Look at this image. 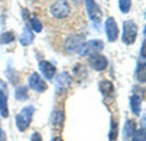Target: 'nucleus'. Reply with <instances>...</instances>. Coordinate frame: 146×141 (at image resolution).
I'll return each mask as SVG.
<instances>
[{"label":"nucleus","mask_w":146,"mask_h":141,"mask_svg":"<svg viewBox=\"0 0 146 141\" xmlns=\"http://www.w3.org/2000/svg\"><path fill=\"white\" fill-rule=\"evenodd\" d=\"M146 57H145V40L143 41L141 49H140V54L138 61V66L136 68V78L137 80L144 83L146 80Z\"/></svg>","instance_id":"0eeeda50"},{"label":"nucleus","mask_w":146,"mask_h":141,"mask_svg":"<svg viewBox=\"0 0 146 141\" xmlns=\"http://www.w3.org/2000/svg\"><path fill=\"white\" fill-rule=\"evenodd\" d=\"M51 122L55 129H60L62 130L64 122V113L62 111H55L51 116Z\"/></svg>","instance_id":"f3484780"},{"label":"nucleus","mask_w":146,"mask_h":141,"mask_svg":"<svg viewBox=\"0 0 146 141\" xmlns=\"http://www.w3.org/2000/svg\"><path fill=\"white\" fill-rule=\"evenodd\" d=\"M132 8V0H119V9L121 13L127 14Z\"/></svg>","instance_id":"5701e85b"},{"label":"nucleus","mask_w":146,"mask_h":141,"mask_svg":"<svg viewBox=\"0 0 146 141\" xmlns=\"http://www.w3.org/2000/svg\"><path fill=\"white\" fill-rule=\"evenodd\" d=\"M72 84V77L68 71H62L56 78V90L58 94L65 93Z\"/></svg>","instance_id":"1a4fd4ad"},{"label":"nucleus","mask_w":146,"mask_h":141,"mask_svg":"<svg viewBox=\"0 0 146 141\" xmlns=\"http://www.w3.org/2000/svg\"><path fill=\"white\" fill-rule=\"evenodd\" d=\"M0 1H2V0H0Z\"/></svg>","instance_id":"c756f323"},{"label":"nucleus","mask_w":146,"mask_h":141,"mask_svg":"<svg viewBox=\"0 0 146 141\" xmlns=\"http://www.w3.org/2000/svg\"><path fill=\"white\" fill-rule=\"evenodd\" d=\"M15 39V34L11 31H5L0 35V44H9Z\"/></svg>","instance_id":"412c9836"},{"label":"nucleus","mask_w":146,"mask_h":141,"mask_svg":"<svg viewBox=\"0 0 146 141\" xmlns=\"http://www.w3.org/2000/svg\"><path fill=\"white\" fill-rule=\"evenodd\" d=\"M71 1L76 5H81L85 2V0H71Z\"/></svg>","instance_id":"cd10ccee"},{"label":"nucleus","mask_w":146,"mask_h":141,"mask_svg":"<svg viewBox=\"0 0 146 141\" xmlns=\"http://www.w3.org/2000/svg\"><path fill=\"white\" fill-rule=\"evenodd\" d=\"M29 87L38 93H44L48 89L46 82L41 77L38 72H33L28 78Z\"/></svg>","instance_id":"9d476101"},{"label":"nucleus","mask_w":146,"mask_h":141,"mask_svg":"<svg viewBox=\"0 0 146 141\" xmlns=\"http://www.w3.org/2000/svg\"><path fill=\"white\" fill-rule=\"evenodd\" d=\"M104 47V43L101 39H92L86 42L79 53L81 56H92L98 54Z\"/></svg>","instance_id":"423d86ee"},{"label":"nucleus","mask_w":146,"mask_h":141,"mask_svg":"<svg viewBox=\"0 0 146 141\" xmlns=\"http://www.w3.org/2000/svg\"><path fill=\"white\" fill-rule=\"evenodd\" d=\"M89 65L91 66V67L97 71H104L107 66H108V59L102 54H95L92 56H90L89 60Z\"/></svg>","instance_id":"f8f14e48"},{"label":"nucleus","mask_w":146,"mask_h":141,"mask_svg":"<svg viewBox=\"0 0 146 141\" xmlns=\"http://www.w3.org/2000/svg\"><path fill=\"white\" fill-rule=\"evenodd\" d=\"M99 90L105 98H112L115 92L113 83L108 80H102L100 82Z\"/></svg>","instance_id":"2eb2a0df"},{"label":"nucleus","mask_w":146,"mask_h":141,"mask_svg":"<svg viewBox=\"0 0 146 141\" xmlns=\"http://www.w3.org/2000/svg\"><path fill=\"white\" fill-rule=\"evenodd\" d=\"M15 98L19 101H24L28 99V89L26 86H21L15 90Z\"/></svg>","instance_id":"6ab92c4d"},{"label":"nucleus","mask_w":146,"mask_h":141,"mask_svg":"<svg viewBox=\"0 0 146 141\" xmlns=\"http://www.w3.org/2000/svg\"><path fill=\"white\" fill-rule=\"evenodd\" d=\"M130 107L131 111L136 115L139 116L142 109V98L137 94H133L130 98Z\"/></svg>","instance_id":"dca6fc26"},{"label":"nucleus","mask_w":146,"mask_h":141,"mask_svg":"<svg viewBox=\"0 0 146 141\" xmlns=\"http://www.w3.org/2000/svg\"><path fill=\"white\" fill-rule=\"evenodd\" d=\"M31 141H43V139H42V136L39 133L34 132L31 135Z\"/></svg>","instance_id":"a878e982"},{"label":"nucleus","mask_w":146,"mask_h":141,"mask_svg":"<svg viewBox=\"0 0 146 141\" xmlns=\"http://www.w3.org/2000/svg\"><path fill=\"white\" fill-rule=\"evenodd\" d=\"M133 141H145V129H139L134 132L132 136Z\"/></svg>","instance_id":"393cba45"},{"label":"nucleus","mask_w":146,"mask_h":141,"mask_svg":"<svg viewBox=\"0 0 146 141\" xmlns=\"http://www.w3.org/2000/svg\"><path fill=\"white\" fill-rule=\"evenodd\" d=\"M35 108L33 106H27L21 110L15 117V125L20 132H24L28 129L32 122Z\"/></svg>","instance_id":"f03ea898"},{"label":"nucleus","mask_w":146,"mask_h":141,"mask_svg":"<svg viewBox=\"0 0 146 141\" xmlns=\"http://www.w3.org/2000/svg\"><path fill=\"white\" fill-rule=\"evenodd\" d=\"M38 68L44 76V77L47 80H51L56 72V68L55 66L49 62L48 60H41L38 63Z\"/></svg>","instance_id":"ddd939ff"},{"label":"nucleus","mask_w":146,"mask_h":141,"mask_svg":"<svg viewBox=\"0 0 146 141\" xmlns=\"http://www.w3.org/2000/svg\"><path fill=\"white\" fill-rule=\"evenodd\" d=\"M49 12L56 20H65L71 15L72 9L67 0H55L50 4Z\"/></svg>","instance_id":"f257e3e1"},{"label":"nucleus","mask_w":146,"mask_h":141,"mask_svg":"<svg viewBox=\"0 0 146 141\" xmlns=\"http://www.w3.org/2000/svg\"><path fill=\"white\" fill-rule=\"evenodd\" d=\"M34 37H35V36L33 32V30L30 28L28 23H26L24 29L22 31V33L21 34V36L19 37V42H20L21 45L23 47H27V46L31 45L34 41Z\"/></svg>","instance_id":"4468645a"},{"label":"nucleus","mask_w":146,"mask_h":141,"mask_svg":"<svg viewBox=\"0 0 146 141\" xmlns=\"http://www.w3.org/2000/svg\"><path fill=\"white\" fill-rule=\"evenodd\" d=\"M136 131V123L134 120H127L124 125L123 129V135L125 138L128 139L133 136L134 132Z\"/></svg>","instance_id":"a211bd4d"},{"label":"nucleus","mask_w":146,"mask_h":141,"mask_svg":"<svg viewBox=\"0 0 146 141\" xmlns=\"http://www.w3.org/2000/svg\"><path fill=\"white\" fill-rule=\"evenodd\" d=\"M104 29H105L106 37H107L109 42L114 43L118 39L120 29H119L117 22L115 21L114 17H109L106 20L105 25H104Z\"/></svg>","instance_id":"6e6552de"},{"label":"nucleus","mask_w":146,"mask_h":141,"mask_svg":"<svg viewBox=\"0 0 146 141\" xmlns=\"http://www.w3.org/2000/svg\"><path fill=\"white\" fill-rule=\"evenodd\" d=\"M6 73V77L9 80V82L12 83V84H16L19 81V76L18 74L16 73V71L12 69V68H8L5 71Z\"/></svg>","instance_id":"4be33fe9"},{"label":"nucleus","mask_w":146,"mask_h":141,"mask_svg":"<svg viewBox=\"0 0 146 141\" xmlns=\"http://www.w3.org/2000/svg\"><path fill=\"white\" fill-rule=\"evenodd\" d=\"M86 43V37L82 34H72L68 36L64 42L65 50L68 54H79Z\"/></svg>","instance_id":"39448f33"},{"label":"nucleus","mask_w":146,"mask_h":141,"mask_svg":"<svg viewBox=\"0 0 146 141\" xmlns=\"http://www.w3.org/2000/svg\"><path fill=\"white\" fill-rule=\"evenodd\" d=\"M117 135H118V123L112 120L111 121V129H110V140L114 141L117 139Z\"/></svg>","instance_id":"b1692460"},{"label":"nucleus","mask_w":146,"mask_h":141,"mask_svg":"<svg viewBox=\"0 0 146 141\" xmlns=\"http://www.w3.org/2000/svg\"><path fill=\"white\" fill-rule=\"evenodd\" d=\"M121 41L126 45H132L136 42L138 37V26L133 20H127L122 25Z\"/></svg>","instance_id":"7ed1b4c3"},{"label":"nucleus","mask_w":146,"mask_h":141,"mask_svg":"<svg viewBox=\"0 0 146 141\" xmlns=\"http://www.w3.org/2000/svg\"><path fill=\"white\" fill-rule=\"evenodd\" d=\"M0 141H7V136L4 132V130L2 129L0 124Z\"/></svg>","instance_id":"bb28decb"},{"label":"nucleus","mask_w":146,"mask_h":141,"mask_svg":"<svg viewBox=\"0 0 146 141\" xmlns=\"http://www.w3.org/2000/svg\"><path fill=\"white\" fill-rule=\"evenodd\" d=\"M51 141H63V140H62V139L61 137H58V136H57V137H55V138H53Z\"/></svg>","instance_id":"c85d7f7f"},{"label":"nucleus","mask_w":146,"mask_h":141,"mask_svg":"<svg viewBox=\"0 0 146 141\" xmlns=\"http://www.w3.org/2000/svg\"><path fill=\"white\" fill-rule=\"evenodd\" d=\"M9 114L7 85L4 82L0 80V115L3 118H7Z\"/></svg>","instance_id":"9b49d317"},{"label":"nucleus","mask_w":146,"mask_h":141,"mask_svg":"<svg viewBox=\"0 0 146 141\" xmlns=\"http://www.w3.org/2000/svg\"><path fill=\"white\" fill-rule=\"evenodd\" d=\"M29 24L31 26V28L37 33H39L42 31L43 30V25L41 23V21L36 17V16H33V17H30L29 20H28Z\"/></svg>","instance_id":"aec40b11"},{"label":"nucleus","mask_w":146,"mask_h":141,"mask_svg":"<svg viewBox=\"0 0 146 141\" xmlns=\"http://www.w3.org/2000/svg\"><path fill=\"white\" fill-rule=\"evenodd\" d=\"M88 16L95 28L99 29L103 20V12L95 0H85Z\"/></svg>","instance_id":"20e7f679"}]
</instances>
